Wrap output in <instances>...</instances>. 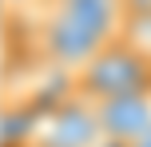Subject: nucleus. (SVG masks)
Wrapping results in <instances>:
<instances>
[{
  "label": "nucleus",
  "instance_id": "7ed1b4c3",
  "mask_svg": "<svg viewBox=\"0 0 151 147\" xmlns=\"http://www.w3.org/2000/svg\"><path fill=\"white\" fill-rule=\"evenodd\" d=\"M96 143H99L96 111H91V103L76 100L72 92L64 103L48 108L28 131V147H96Z\"/></svg>",
  "mask_w": 151,
  "mask_h": 147
},
{
  "label": "nucleus",
  "instance_id": "f03ea898",
  "mask_svg": "<svg viewBox=\"0 0 151 147\" xmlns=\"http://www.w3.org/2000/svg\"><path fill=\"white\" fill-rule=\"evenodd\" d=\"M143 92H151V48L131 40L127 32L111 36L72 72V95L83 103H104Z\"/></svg>",
  "mask_w": 151,
  "mask_h": 147
},
{
  "label": "nucleus",
  "instance_id": "39448f33",
  "mask_svg": "<svg viewBox=\"0 0 151 147\" xmlns=\"http://www.w3.org/2000/svg\"><path fill=\"white\" fill-rule=\"evenodd\" d=\"M123 4V24L139 20V16H151V0H119Z\"/></svg>",
  "mask_w": 151,
  "mask_h": 147
},
{
  "label": "nucleus",
  "instance_id": "20e7f679",
  "mask_svg": "<svg viewBox=\"0 0 151 147\" xmlns=\"http://www.w3.org/2000/svg\"><path fill=\"white\" fill-rule=\"evenodd\" d=\"M91 111H96L99 139L131 147V143H135L139 135L151 127V92H143V95H119V100L91 103Z\"/></svg>",
  "mask_w": 151,
  "mask_h": 147
},
{
  "label": "nucleus",
  "instance_id": "423d86ee",
  "mask_svg": "<svg viewBox=\"0 0 151 147\" xmlns=\"http://www.w3.org/2000/svg\"><path fill=\"white\" fill-rule=\"evenodd\" d=\"M32 4H40V0H0L4 12H20V8H32Z\"/></svg>",
  "mask_w": 151,
  "mask_h": 147
},
{
  "label": "nucleus",
  "instance_id": "6e6552de",
  "mask_svg": "<svg viewBox=\"0 0 151 147\" xmlns=\"http://www.w3.org/2000/svg\"><path fill=\"white\" fill-rule=\"evenodd\" d=\"M96 147H123V143H107V139H99V143H96Z\"/></svg>",
  "mask_w": 151,
  "mask_h": 147
},
{
  "label": "nucleus",
  "instance_id": "0eeeda50",
  "mask_svg": "<svg viewBox=\"0 0 151 147\" xmlns=\"http://www.w3.org/2000/svg\"><path fill=\"white\" fill-rule=\"evenodd\" d=\"M131 147H151V127H147V131H143V135H139V139H135V143H131Z\"/></svg>",
  "mask_w": 151,
  "mask_h": 147
},
{
  "label": "nucleus",
  "instance_id": "f257e3e1",
  "mask_svg": "<svg viewBox=\"0 0 151 147\" xmlns=\"http://www.w3.org/2000/svg\"><path fill=\"white\" fill-rule=\"evenodd\" d=\"M44 12L36 24L40 56L72 76L96 48L123 32L119 0H40Z\"/></svg>",
  "mask_w": 151,
  "mask_h": 147
}]
</instances>
